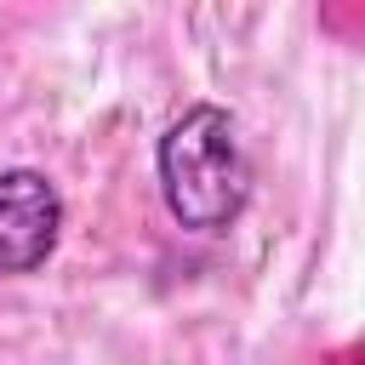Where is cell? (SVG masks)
<instances>
[{"label":"cell","instance_id":"cell-1","mask_svg":"<svg viewBox=\"0 0 365 365\" xmlns=\"http://www.w3.org/2000/svg\"><path fill=\"white\" fill-rule=\"evenodd\" d=\"M160 200L188 234H228L251 205V154L222 103H188L154 143Z\"/></svg>","mask_w":365,"mask_h":365},{"label":"cell","instance_id":"cell-2","mask_svg":"<svg viewBox=\"0 0 365 365\" xmlns=\"http://www.w3.org/2000/svg\"><path fill=\"white\" fill-rule=\"evenodd\" d=\"M63 188L40 165L0 171V274H40L63 240Z\"/></svg>","mask_w":365,"mask_h":365}]
</instances>
